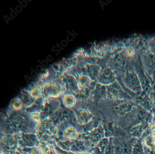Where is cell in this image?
Wrapping results in <instances>:
<instances>
[{
	"label": "cell",
	"mask_w": 155,
	"mask_h": 154,
	"mask_svg": "<svg viewBox=\"0 0 155 154\" xmlns=\"http://www.w3.org/2000/svg\"><path fill=\"white\" fill-rule=\"evenodd\" d=\"M43 82L44 85L41 90L42 97L46 101L57 99L62 96L67 91L65 84L55 69L51 76Z\"/></svg>",
	"instance_id": "6da1fadb"
},
{
	"label": "cell",
	"mask_w": 155,
	"mask_h": 154,
	"mask_svg": "<svg viewBox=\"0 0 155 154\" xmlns=\"http://www.w3.org/2000/svg\"><path fill=\"white\" fill-rule=\"evenodd\" d=\"M77 120L80 124H84L89 122L93 118V115L88 110L79 109L76 112Z\"/></svg>",
	"instance_id": "7a4b0ae2"
},
{
	"label": "cell",
	"mask_w": 155,
	"mask_h": 154,
	"mask_svg": "<svg viewBox=\"0 0 155 154\" xmlns=\"http://www.w3.org/2000/svg\"><path fill=\"white\" fill-rule=\"evenodd\" d=\"M61 99L63 105L68 108L74 107L77 103V99L75 95L67 90L62 95Z\"/></svg>",
	"instance_id": "3957f363"
},
{
	"label": "cell",
	"mask_w": 155,
	"mask_h": 154,
	"mask_svg": "<svg viewBox=\"0 0 155 154\" xmlns=\"http://www.w3.org/2000/svg\"><path fill=\"white\" fill-rule=\"evenodd\" d=\"M24 91L28 92L30 96L35 100H38L42 96V91L41 89L31 84L29 87L23 89Z\"/></svg>",
	"instance_id": "277c9868"
},
{
	"label": "cell",
	"mask_w": 155,
	"mask_h": 154,
	"mask_svg": "<svg viewBox=\"0 0 155 154\" xmlns=\"http://www.w3.org/2000/svg\"><path fill=\"white\" fill-rule=\"evenodd\" d=\"M21 97L20 98L22 100L24 106L26 107H31L36 101V100L32 98L28 92L22 90L21 92Z\"/></svg>",
	"instance_id": "5b68a950"
},
{
	"label": "cell",
	"mask_w": 155,
	"mask_h": 154,
	"mask_svg": "<svg viewBox=\"0 0 155 154\" xmlns=\"http://www.w3.org/2000/svg\"><path fill=\"white\" fill-rule=\"evenodd\" d=\"M24 104L21 98L19 97L14 98L11 101L9 108L14 111H19L23 108Z\"/></svg>",
	"instance_id": "8992f818"
},
{
	"label": "cell",
	"mask_w": 155,
	"mask_h": 154,
	"mask_svg": "<svg viewBox=\"0 0 155 154\" xmlns=\"http://www.w3.org/2000/svg\"><path fill=\"white\" fill-rule=\"evenodd\" d=\"M64 135L67 138L73 140L77 139L79 136L77 130L72 126H69L65 129Z\"/></svg>",
	"instance_id": "52a82bcc"
},
{
	"label": "cell",
	"mask_w": 155,
	"mask_h": 154,
	"mask_svg": "<svg viewBox=\"0 0 155 154\" xmlns=\"http://www.w3.org/2000/svg\"><path fill=\"white\" fill-rule=\"evenodd\" d=\"M144 144L150 150H154L155 149V138L151 136H147L144 139Z\"/></svg>",
	"instance_id": "ba28073f"
},
{
	"label": "cell",
	"mask_w": 155,
	"mask_h": 154,
	"mask_svg": "<svg viewBox=\"0 0 155 154\" xmlns=\"http://www.w3.org/2000/svg\"><path fill=\"white\" fill-rule=\"evenodd\" d=\"M31 120L36 123H39L41 120V114L39 111H35L31 112L29 115Z\"/></svg>",
	"instance_id": "9c48e42d"
},
{
	"label": "cell",
	"mask_w": 155,
	"mask_h": 154,
	"mask_svg": "<svg viewBox=\"0 0 155 154\" xmlns=\"http://www.w3.org/2000/svg\"><path fill=\"white\" fill-rule=\"evenodd\" d=\"M150 131H151V136L155 138V124H151L150 127Z\"/></svg>",
	"instance_id": "30bf717a"
},
{
	"label": "cell",
	"mask_w": 155,
	"mask_h": 154,
	"mask_svg": "<svg viewBox=\"0 0 155 154\" xmlns=\"http://www.w3.org/2000/svg\"><path fill=\"white\" fill-rule=\"evenodd\" d=\"M74 154H90L88 152H78L75 153Z\"/></svg>",
	"instance_id": "8fae6325"
}]
</instances>
